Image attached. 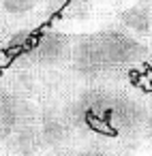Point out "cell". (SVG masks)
I'll use <instances>...</instances> for the list:
<instances>
[{"label": "cell", "mask_w": 152, "mask_h": 156, "mask_svg": "<svg viewBox=\"0 0 152 156\" xmlns=\"http://www.w3.org/2000/svg\"><path fill=\"white\" fill-rule=\"evenodd\" d=\"M90 2H92V9H94V17H96V15H101L99 11H101V9H105V7H120L118 11H122L124 7L133 5L135 0H90ZM118 11H116V13H118Z\"/></svg>", "instance_id": "6da1fadb"}]
</instances>
